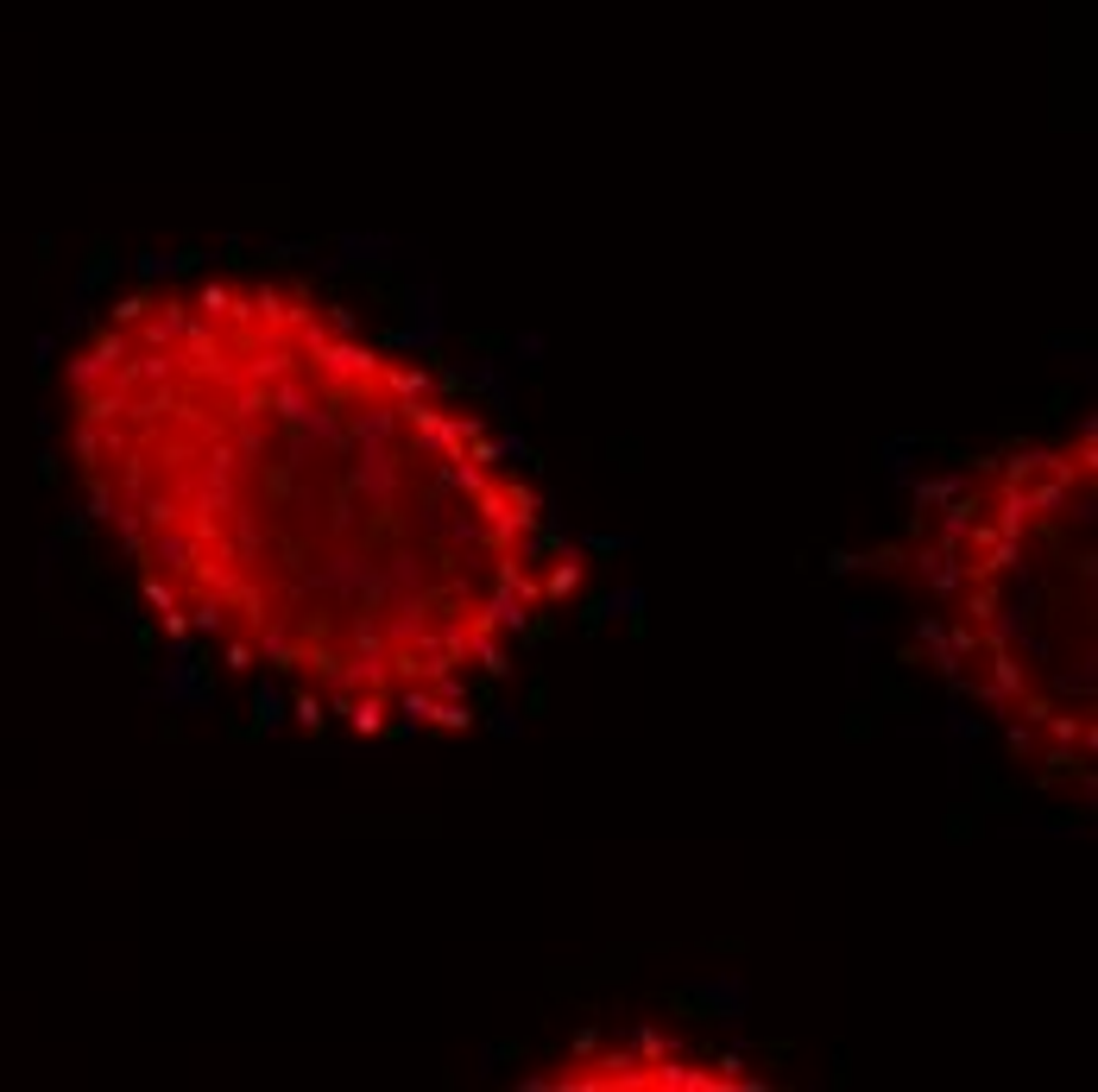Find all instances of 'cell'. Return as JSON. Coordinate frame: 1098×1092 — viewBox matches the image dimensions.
I'll return each mask as SVG.
<instances>
[{
  "instance_id": "obj_1",
  "label": "cell",
  "mask_w": 1098,
  "mask_h": 1092,
  "mask_svg": "<svg viewBox=\"0 0 1098 1092\" xmlns=\"http://www.w3.org/2000/svg\"><path fill=\"white\" fill-rule=\"evenodd\" d=\"M253 708H260V726H266V733H272V726L284 720V701L272 695V688H260V701H253Z\"/></svg>"
}]
</instances>
